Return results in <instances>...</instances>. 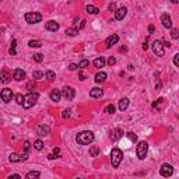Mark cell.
<instances>
[{"instance_id":"6da1fadb","label":"cell","mask_w":179,"mask_h":179,"mask_svg":"<svg viewBox=\"0 0 179 179\" xmlns=\"http://www.w3.org/2000/svg\"><path fill=\"white\" fill-rule=\"evenodd\" d=\"M94 133L90 132V130H85V132H81V133H78L76 136V141L80 144V146H87L90 143L94 141Z\"/></svg>"},{"instance_id":"7a4b0ae2","label":"cell","mask_w":179,"mask_h":179,"mask_svg":"<svg viewBox=\"0 0 179 179\" xmlns=\"http://www.w3.org/2000/svg\"><path fill=\"white\" fill-rule=\"evenodd\" d=\"M123 160V152L119 148H113L112 152H110V164L113 168H118L120 165V162Z\"/></svg>"},{"instance_id":"3957f363","label":"cell","mask_w":179,"mask_h":179,"mask_svg":"<svg viewBox=\"0 0 179 179\" xmlns=\"http://www.w3.org/2000/svg\"><path fill=\"white\" fill-rule=\"evenodd\" d=\"M38 98H39V94H38V92H29V94L25 96V99H24L23 106L25 108V109L31 108V106H34L35 104H37Z\"/></svg>"},{"instance_id":"277c9868","label":"cell","mask_w":179,"mask_h":179,"mask_svg":"<svg viewBox=\"0 0 179 179\" xmlns=\"http://www.w3.org/2000/svg\"><path fill=\"white\" fill-rule=\"evenodd\" d=\"M147 151H148L147 141H140V143H138L137 148H136V154H137L138 160H144V158H146V155H147Z\"/></svg>"},{"instance_id":"5b68a950","label":"cell","mask_w":179,"mask_h":179,"mask_svg":"<svg viewBox=\"0 0 179 179\" xmlns=\"http://www.w3.org/2000/svg\"><path fill=\"white\" fill-rule=\"evenodd\" d=\"M24 18H25V21L28 24H38L42 21V14L35 13V11L34 13H25Z\"/></svg>"},{"instance_id":"8992f818","label":"cell","mask_w":179,"mask_h":179,"mask_svg":"<svg viewBox=\"0 0 179 179\" xmlns=\"http://www.w3.org/2000/svg\"><path fill=\"white\" fill-rule=\"evenodd\" d=\"M152 52L155 53L157 56H164L165 51H164V45L161 43V41H154L152 42Z\"/></svg>"},{"instance_id":"52a82bcc","label":"cell","mask_w":179,"mask_h":179,"mask_svg":"<svg viewBox=\"0 0 179 179\" xmlns=\"http://www.w3.org/2000/svg\"><path fill=\"white\" fill-rule=\"evenodd\" d=\"M160 174L162 176L168 178V176H171V175L174 174V166L171 165V164H162V166L160 168Z\"/></svg>"},{"instance_id":"ba28073f","label":"cell","mask_w":179,"mask_h":179,"mask_svg":"<svg viewBox=\"0 0 179 179\" xmlns=\"http://www.w3.org/2000/svg\"><path fill=\"white\" fill-rule=\"evenodd\" d=\"M0 95H1V99H3V102H6V104H7V102H10L11 99H13L14 94H13V91H11L10 88H3Z\"/></svg>"},{"instance_id":"9c48e42d","label":"cell","mask_w":179,"mask_h":179,"mask_svg":"<svg viewBox=\"0 0 179 179\" xmlns=\"http://www.w3.org/2000/svg\"><path fill=\"white\" fill-rule=\"evenodd\" d=\"M76 95V91H74L73 87H64L63 88V96L67 99V101H71Z\"/></svg>"},{"instance_id":"30bf717a","label":"cell","mask_w":179,"mask_h":179,"mask_svg":"<svg viewBox=\"0 0 179 179\" xmlns=\"http://www.w3.org/2000/svg\"><path fill=\"white\" fill-rule=\"evenodd\" d=\"M161 23L165 28H172V20H171V15L169 14L164 13L161 15Z\"/></svg>"},{"instance_id":"8fae6325","label":"cell","mask_w":179,"mask_h":179,"mask_svg":"<svg viewBox=\"0 0 179 179\" xmlns=\"http://www.w3.org/2000/svg\"><path fill=\"white\" fill-rule=\"evenodd\" d=\"M126 14H127V9H126V7H119V9L115 11V18L122 21V20L126 17Z\"/></svg>"},{"instance_id":"7c38bea8","label":"cell","mask_w":179,"mask_h":179,"mask_svg":"<svg viewBox=\"0 0 179 179\" xmlns=\"http://www.w3.org/2000/svg\"><path fill=\"white\" fill-rule=\"evenodd\" d=\"M118 41H119V37H118L116 34H113V35H110V37H108V38H106V41H105L106 48H110L112 45H115V43H118Z\"/></svg>"},{"instance_id":"4fadbf2b","label":"cell","mask_w":179,"mask_h":179,"mask_svg":"<svg viewBox=\"0 0 179 179\" xmlns=\"http://www.w3.org/2000/svg\"><path fill=\"white\" fill-rule=\"evenodd\" d=\"M45 28L48 29V31L56 32L57 29H59V24L56 23V21H53V20H51V21H48V23L45 24Z\"/></svg>"},{"instance_id":"5bb4252c","label":"cell","mask_w":179,"mask_h":179,"mask_svg":"<svg viewBox=\"0 0 179 179\" xmlns=\"http://www.w3.org/2000/svg\"><path fill=\"white\" fill-rule=\"evenodd\" d=\"M49 132H51V129L48 127V126H43V124L38 126V129H37V134H38V136H48Z\"/></svg>"},{"instance_id":"9a60e30c","label":"cell","mask_w":179,"mask_h":179,"mask_svg":"<svg viewBox=\"0 0 179 179\" xmlns=\"http://www.w3.org/2000/svg\"><path fill=\"white\" fill-rule=\"evenodd\" d=\"M62 95H63V92H60L59 90H52L51 92V99L55 102H59L60 98H62Z\"/></svg>"},{"instance_id":"2e32d148","label":"cell","mask_w":179,"mask_h":179,"mask_svg":"<svg viewBox=\"0 0 179 179\" xmlns=\"http://www.w3.org/2000/svg\"><path fill=\"white\" fill-rule=\"evenodd\" d=\"M106 77H108V74L105 73V71H99V73H96L95 74V83H104L106 80Z\"/></svg>"},{"instance_id":"e0dca14e","label":"cell","mask_w":179,"mask_h":179,"mask_svg":"<svg viewBox=\"0 0 179 179\" xmlns=\"http://www.w3.org/2000/svg\"><path fill=\"white\" fill-rule=\"evenodd\" d=\"M25 78V71L21 69H17L14 71V80H17V81H21Z\"/></svg>"},{"instance_id":"ac0fdd59","label":"cell","mask_w":179,"mask_h":179,"mask_svg":"<svg viewBox=\"0 0 179 179\" xmlns=\"http://www.w3.org/2000/svg\"><path fill=\"white\" fill-rule=\"evenodd\" d=\"M102 94H104V91L98 87H94L91 91H90V96H92V98H99Z\"/></svg>"},{"instance_id":"d6986e66","label":"cell","mask_w":179,"mask_h":179,"mask_svg":"<svg viewBox=\"0 0 179 179\" xmlns=\"http://www.w3.org/2000/svg\"><path fill=\"white\" fill-rule=\"evenodd\" d=\"M122 136H123V130H122V129H115V130L112 132V134H110V138H112V140H119Z\"/></svg>"},{"instance_id":"ffe728a7","label":"cell","mask_w":179,"mask_h":179,"mask_svg":"<svg viewBox=\"0 0 179 179\" xmlns=\"http://www.w3.org/2000/svg\"><path fill=\"white\" fill-rule=\"evenodd\" d=\"M164 104H165V99H164V98H158L155 102H152L151 106L154 108V109H162Z\"/></svg>"},{"instance_id":"44dd1931","label":"cell","mask_w":179,"mask_h":179,"mask_svg":"<svg viewBox=\"0 0 179 179\" xmlns=\"http://www.w3.org/2000/svg\"><path fill=\"white\" fill-rule=\"evenodd\" d=\"M129 98H122V99H120L119 101V109L122 110V112H123V110H126L127 109V106H129Z\"/></svg>"},{"instance_id":"7402d4cb","label":"cell","mask_w":179,"mask_h":179,"mask_svg":"<svg viewBox=\"0 0 179 179\" xmlns=\"http://www.w3.org/2000/svg\"><path fill=\"white\" fill-rule=\"evenodd\" d=\"M105 63H106V60L104 59V57H96L95 60H94V66H95V67H104V66H105Z\"/></svg>"},{"instance_id":"603a6c76","label":"cell","mask_w":179,"mask_h":179,"mask_svg":"<svg viewBox=\"0 0 179 179\" xmlns=\"http://www.w3.org/2000/svg\"><path fill=\"white\" fill-rule=\"evenodd\" d=\"M85 11H87L88 14H98L99 13V9L95 7V6H92V4H88L87 7H85Z\"/></svg>"},{"instance_id":"cb8c5ba5","label":"cell","mask_w":179,"mask_h":179,"mask_svg":"<svg viewBox=\"0 0 179 179\" xmlns=\"http://www.w3.org/2000/svg\"><path fill=\"white\" fill-rule=\"evenodd\" d=\"M41 176V172L39 171H29L27 174V179H34V178H39Z\"/></svg>"},{"instance_id":"d4e9b609","label":"cell","mask_w":179,"mask_h":179,"mask_svg":"<svg viewBox=\"0 0 179 179\" xmlns=\"http://www.w3.org/2000/svg\"><path fill=\"white\" fill-rule=\"evenodd\" d=\"M59 157H60V150L59 148H53V152L49 154L48 158H49V160H55V158H59Z\"/></svg>"},{"instance_id":"484cf974","label":"cell","mask_w":179,"mask_h":179,"mask_svg":"<svg viewBox=\"0 0 179 179\" xmlns=\"http://www.w3.org/2000/svg\"><path fill=\"white\" fill-rule=\"evenodd\" d=\"M10 76H9V73H7V71H4V70H3V71H1V83H4V84H7L10 81Z\"/></svg>"},{"instance_id":"4316f807","label":"cell","mask_w":179,"mask_h":179,"mask_svg":"<svg viewBox=\"0 0 179 179\" xmlns=\"http://www.w3.org/2000/svg\"><path fill=\"white\" fill-rule=\"evenodd\" d=\"M66 34H67V35H69V37H76V35H77L78 34V31H77V28H67V29H66Z\"/></svg>"},{"instance_id":"83f0119b","label":"cell","mask_w":179,"mask_h":179,"mask_svg":"<svg viewBox=\"0 0 179 179\" xmlns=\"http://www.w3.org/2000/svg\"><path fill=\"white\" fill-rule=\"evenodd\" d=\"M28 46H29V48H39V46H42V42L41 41H34V39H32V41L28 42Z\"/></svg>"},{"instance_id":"f1b7e54d","label":"cell","mask_w":179,"mask_h":179,"mask_svg":"<svg viewBox=\"0 0 179 179\" xmlns=\"http://www.w3.org/2000/svg\"><path fill=\"white\" fill-rule=\"evenodd\" d=\"M45 77L48 78L49 81H53V80H55V77H56V74L53 73L52 70H48V71H46V73H45Z\"/></svg>"},{"instance_id":"f546056e","label":"cell","mask_w":179,"mask_h":179,"mask_svg":"<svg viewBox=\"0 0 179 179\" xmlns=\"http://www.w3.org/2000/svg\"><path fill=\"white\" fill-rule=\"evenodd\" d=\"M34 148L38 150V151H41L42 148H43V141L42 140H37V141L34 143Z\"/></svg>"},{"instance_id":"4dcf8cb0","label":"cell","mask_w":179,"mask_h":179,"mask_svg":"<svg viewBox=\"0 0 179 179\" xmlns=\"http://www.w3.org/2000/svg\"><path fill=\"white\" fill-rule=\"evenodd\" d=\"M24 99H25V96H23V94H17V95H15V102H17L18 105H23Z\"/></svg>"},{"instance_id":"1f68e13d","label":"cell","mask_w":179,"mask_h":179,"mask_svg":"<svg viewBox=\"0 0 179 179\" xmlns=\"http://www.w3.org/2000/svg\"><path fill=\"white\" fill-rule=\"evenodd\" d=\"M98 154H99V148H98V147L94 146V147L90 148V155H91V157H96Z\"/></svg>"},{"instance_id":"d6a6232c","label":"cell","mask_w":179,"mask_h":179,"mask_svg":"<svg viewBox=\"0 0 179 179\" xmlns=\"http://www.w3.org/2000/svg\"><path fill=\"white\" fill-rule=\"evenodd\" d=\"M15 46H17V41L13 39V41H11V46H10V53H11L13 56L17 53V52H15Z\"/></svg>"},{"instance_id":"836d02e7","label":"cell","mask_w":179,"mask_h":179,"mask_svg":"<svg viewBox=\"0 0 179 179\" xmlns=\"http://www.w3.org/2000/svg\"><path fill=\"white\" fill-rule=\"evenodd\" d=\"M88 64H90V62H88L87 59L81 60V62L78 63V69H85V67H88Z\"/></svg>"},{"instance_id":"e575fe53","label":"cell","mask_w":179,"mask_h":179,"mask_svg":"<svg viewBox=\"0 0 179 179\" xmlns=\"http://www.w3.org/2000/svg\"><path fill=\"white\" fill-rule=\"evenodd\" d=\"M34 60H35L37 63H41L42 60H43V55H41V53H35V55H34Z\"/></svg>"},{"instance_id":"d590c367","label":"cell","mask_w":179,"mask_h":179,"mask_svg":"<svg viewBox=\"0 0 179 179\" xmlns=\"http://www.w3.org/2000/svg\"><path fill=\"white\" fill-rule=\"evenodd\" d=\"M35 87H37V85H35V83H34V81H29V83L27 84V90L29 92L34 91V90H35Z\"/></svg>"},{"instance_id":"8d00e7d4","label":"cell","mask_w":179,"mask_h":179,"mask_svg":"<svg viewBox=\"0 0 179 179\" xmlns=\"http://www.w3.org/2000/svg\"><path fill=\"white\" fill-rule=\"evenodd\" d=\"M127 137H129V140H130V141H137V136H136V134L134 133H132V132H129L127 133Z\"/></svg>"},{"instance_id":"74e56055","label":"cell","mask_w":179,"mask_h":179,"mask_svg":"<svg viewBox=\"0 0 179 179\" xmlns=\"http://www.w3.org/2000/svg\"><path fill=\"white\" fill-rule=\"evenodd\" d=\"M171 37L174 38V39H178V38H179V31L176 29V28H174V29L171 31Z\"/></svg>"},{"instance_id":"f35d334b","label":"cell","mask_w":179,"mask_h":179,"mask_svg":"<svg viewBox=\"0 0 179 179\" xmlns=\"http://www.w3.org/2000/svg\"><path fill=\"white\" fill-rule=\"evenodd\" d=\"M32 76H34V78H42V77H43V73H42V71H39V70H35Z\"/></svg>"},{"instance_id":"ab89813d","label":"cell","mask_w":179,"mask_h":179,"mask_svg":"<svg viewBox=\"0 0 179 179\" xmlns=\"http://www.w3.org/2000/svg\"><path fill=\"white\" fill-rule=\"evenodd\" d=\"M105 112H106V113H113V112H115V106H113V105H108L105 108Z\"/></svg>"},{"instance_id":"60d3db41","label":"cell","mask_w":179,"mask_h":179,"mask_svg":"<svg viewBox=\"0 0 179 179\" xmlns=\"http://www.w3.org/2000/svg\"><path fill=\"white\" fill-rule=\"evenodd\" d=\"M174 64L176 67H179V53H176V55L174 56Z\"/></svg>"},{"instance_id":"b9f144b4","label":"cell","mask_w":179,"mask_h":179,"mask_svg":"<svg viewBox=\"0 0 179 179\" xmlns=\"http://www.w3.org/2000/svg\"><path fill=\"white\" fill-rule=\"evenodd\" d=\"M115 63H116V59L113 57V56H110L109 59H108V64H109V66H113Z\"/></svg>"},{"instance_id":"7bdbcfd3","label":"cell","mask_w":179,"mask_h":179,"mask_svg":"<svg viewBox=\"0 0 179 179\" xmlns=\"http://www.w3.org/2000/svg\"><path fill=\"white\" fill-rule=\"evenodd\" d=\"M78 69V64H76V63H71V64H69V70H77Z\"/></svg>"},{"instance_id":"ee69618b","label":"cell","mask_w":179,"mask_h":179,"mask_svg":"<svg viewBox=\"0 0 179 179\" xmlns=\"http://www.w3.org/2000/svg\"><path fill=\"white\" fill-rule=\"evenodd\" d=\"M62 115H63V118H69V116H70V109L63 110V113H62Z\"/></svg>"},{"instance_id":"f6af8a7d","label":"cell","mask_w":179,"mask_h":179,"mask_svg":"<svg viewBox=\"0 0 179 179\" xmlns=\"http://www.w3.org/2000/svg\"><path fill=\"white\" fill-rule=\"evenodd\" d=\"M29 147H31V143H29V141L24 143V148H25V151H28V150H29Z\"/></svg>"},{"instance_id":"bcb514c9","label":"cell","mask_w":179,"mask_h":179,"mask_svg":"<svg viewBox=\"0 0 179 179\" xmlns=\"http://www.w3.org/2000/svg\"><path fill=\"white\" fill-rule=\"evenodd\" d=\"M116 4H115V3H110V4H109V11H116Z\"/></svg>"},{"instance_id":"7dc6e473","label":"cell","mask_w":179,"mask_h":179,"mask_svg":"<svg viewBox=\"0 0 179 179\" xmlns=\"http://www.w3.org/2000/svg\"><path fill=\"white\" fill-rule=\"evenodd\" d=\"M9 179H21V176H20L18 174H14V175H10Z\"/></svg>"},{"instance_id":"c3c4849f","label":"cell","mask_w":179,"mask_h":179,"mask_svg":"<svg viewBox=\"0 0 179 179\" xmlns=\"http://www.w3.org/2000/svg\"><path fill=\"white\" fill-rule=\"evenodd\" d=\"M154 29H155V28H154V25H150V27H148V32H150V34H152V32H154Z\"/></svg>"},{"instance_id":"681fc988","label":"cell","mask_w":179,"mask_h":179,"mask_svg":"<svg viewBox=\"0 0 179 179\" xmlns=\"http://www.w3.org/2000/svg\"><path fill=\"white\" fill-rule=\"evenodd\" d=\"M147 43H148V41H147V39H146V42H144V45H143V49H144V51H147V48H148V45H147Z\"/></svg>"},{"instance_id":"f907efd6","label":"cell","mask_w":179,"mask_h":179,"mask_svg":"<svg viewBox=\"0 0 179 179\" xmlns=\"http://www.w3.org/2000/svg\"><path fill=\"white\" fill-rule=\"evenodd\" d=\"M78 77H80V80H85V74L80 73V74H78Z\"/></svg>"},{"instance_id":"816d5d0a","label":"cell","mask_w":179,"mask_h":179,"mask_svg":"<svg viewBox=\"0 0 179 179\" xmlns=\"http://www.w3.org/2000/svg\"><path fill=\"white\" fill-rule=\"evenodd\" d=\"M84 27H85V21L83 20V21H81V24H80V28H84Z\"/></svg>"},{"instance_id":"f5cc1de1","label":"cell","mask_w":179,"mask_h":179,"mask_svg":"<svg viewBox=\"0 0 179 179\" xmlns=\"http://www.w3.org/2000/svg\"><path fill=\"white\" fill-rule=\"evenodd\" d=\"M160 88H161V83H160V81H158V84H157V85H155V90H160Z\"/></svg>"},{"instance_id":"db71d44e","label":"cell","mask_w":179,"mask_h":179,"mask_svg":"<svg viewBox=\"0 0 179 179\" xmlns=\"http://www.w3.org/2000/svg\"><path fill=\"white\" fill-rule=\"evenodd\" d=\"M164 43H165V45H164V46H166V48H169V46H171V43H169V42H164Z\"/></svg>"},{"instance_id":"11a10c76","label":"cell","mask_w":179,"mask_h":179,"mask_svg":"<svg viewBox=\"0 0 179 179\" xmlns=\"http://www.w3.org/2000/svg\"><path fill=\"white\" fill-rule=\"evenodd\" d=\"M171 1H172L174 4H178V3H179V0H171Z\"/></svg>"}]
</instances>
